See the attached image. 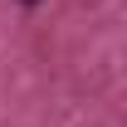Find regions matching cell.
Wrapping results in <instances>:
<instances>
[{
    "instance_id": "obj_1",
    "label": "cell",
    "mask_w": 127,
    "mask_h": 127,
    "mask_svg": "<svg viewBox=\"0 0 127 127\" xmlns=\"http://www.w3.org/2000/svg\"><path fill=\"white\" fill-rule=\"evenodd\" d=\"M20 5H39V0H20Z\"/></svg>"
}]
</instances>
